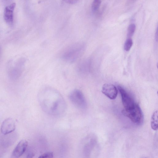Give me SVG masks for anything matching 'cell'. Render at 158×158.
<instances>
[{"mask_svg": "<svg viewBox=\"0 0 158 158\" xmlns=\"http://www.w3.org/2000/svg\"><path fill=\"white\" fill-rule=\"evenodd\" d=\"M133 44V41L131 38H128L126 40L124 44V49L126 51H129Z\"/></svg>", "mask_w": 158, "mask_h": 158, "instance_id": "13", "label": "cell"}, {"mask_svg": "<svg viewBox=\"0 0 158 158\" xmlns=\"http://www.w3.org/2000/svg\"><path fill=\"white\" fill-rule=\"evenodd\" d=\"M15 128L14 120L9 118L5 119L3 122L1 127V131L3 134L6 135L13 131Z\"/></svg>", "mask_w": 158, "mask_h": 158, "instance_id": "5", "label": "cell"}, {"mask_svg": "<svg viewBox=\"0 0 158 158\" xmlns=\"http://www.w3.org/2000/svg\"><path fill=\"white\" fill-rule=\"evenodd\" d=\"M85 48V44L81 42L73 43L68 46L62 51L61 57L65 61L73 63L82 56Z\"/></svg>", "mask_w": 158, "mask_h": 158, "instance_id": "1", "label": "cell"}, {"mask_svg": "<svg viewBox=\"0 0 158 158\" xmlns=\"http://www.w3.org/2000/svg\"><path fill=\"white\" fill-rule=\"evenodd\" d=\"M69 99L72 103L79 109H84L87 105L86 101L82 92L78 89L72 90L69 94Z\"/></svg>", "mask_w": 158, "mask_h": 158, "instance_id": "3", "label": "cell"}, {"mask_svg": "<svg viewBox=\"0 0 158 158\" xmlns=\"http://www.w3.org/2000/svg\"><path fill=\"white\" fill-rule=\"evenodd\" d=\"M66 3L71 4H73L76 3L77 2L78 0H63Z\"/></svg>", "mask_w": 158, "mask_h": 158, "instance_id": "15", "label": "cell"}, {"mask_svg": "<svg viewBox=\"0 0 158 158\" xmlns=\"http://www.w3.org/2000/svg\"><path fill=\"white\" fill-rule=\"evenodd\" d=\"M27 145L28 143L26 140L23 139L20 141L12 152V157L18 158L21 156L26 151Z\"/></svg>", "mask_w": 158, "mask_h": 158, "instance_id": "8", "label": "cell"}, {"mask_svg": "<svg viewBox=\"0 0 158 158\" xmlns=\"http://www.w3.org/2000/svg\"><path fill=\"white\" fill-rule=\"evenodd\" d=\"M89 62L86 60H81L77 64L76 70L78 74L81 76L85 74L88 71Z\"/></svg>", "mask_w": 158, "mask_h": 158, "instance_id": "9", "label": "cell"}, {"mask_svg": "<svg viewBox=\"0 0 158 158\" xmlns=\"http://www.w3.org/2000/svg\"><path fill=\"white\" fill-rule=\"evenodd\" d=\"M16 4L14 2L6 6L4 10V17L5 22L9 25L13 24L14 22V11Z\"/></svg>", "mask_w": 158, "mask_h": 158, "instance_id": "7", "label": "cell"}, {"mask_svg": "<svg viewBox=\"0 0 158 158\" xmlns=\"http://www.w3.org/2000/svg\"><path fill=\"white\" fill-rule=\"evenodd\" d=\"M151 127L154 131L158 129V111H155L152 114L151 119Z\"/></svg>", "mask_w": 158, "mask_h": 158, "instance_id": "10", "label": "cell"}, {"mask_svg": "<svg viewBox=\"0 0 158 158\" xmlns=\"http://www.w3.org/2000/svg\"><path fill=\"white\" fill-rule=\"evenodd\" d=\"M101 0H94L92 5V9L93 12L97 11L100 6Z\"/></svg>", "mask_w": 158, "mask_h": 158, "instance_id": "12", "label": "cell"}, {"mask_svg": "<svg viewBox=\"0 0 158 158\" xmlns=\"http://www.w3.org/2000/svg\"><path fill=\"white\" fill-rule=\"evenodd\" d=\"M53 157V153L52 152H45L41 155H40L39 157L40 158H52Z\"/></svg>", "mask_w": 158, "mask_h": 158, "instance_id": "14", "label": "cell"}, {"mask_svg": "<svg viewBox=\"0 0 158 158\" xmlns=\"http://www.w3.org/2000/svg\"><path fill=\"white\" fill-rule=\"evenodd\" d=\"M135 25L134 24H131L129 25L127 30V36L131 38L133 35L135 30Z\"/></svg>", "mask_w": 158, "mask_h": 158, "instance_id": "11", "label": "cell"}, {"mask_svg": "<svg viewBox=\"0 0 158 158\" xmlns=\"http://www.w3.org/2000/svg\"><path fill=\"white\" fill-rule=\"evenodd\" d=\"M118 88L120 93L123 109L128 110L134 108L137 104L130 95L123 88L118 86Z\"/></svg>", "mask_w": 158, "mask_h": 158, "instance_id": "4", "label": "cell"}, {"mask_svg": "<svg viewBox=\"0 0 158 158\" xmlns=\"http://www.w3.org/2000/svg\"><path fill=\"white\" fill-rule=\"evenodd\" d=\"M122 113L124 116L129 118L135 123L139 124L143 121L142 112L140 106L137 104L134 108L129 110L123 109Z\"/></svg>", "mask_w": 158, "mask_h": 158, "instance_id": "2", "label": "cell"}, {"mask_svg": "<svg viewBox=\"0 0 158 158\" xmlns=\"http://www.w3.org/2000/svg\"><path fill=\"white\" fill-rule=\"evenodd\" d=\"M102 92L111 99H114L117 97L118 90L114 85L109 83L104 84L102 88Z\"/></svg>", "mask_w": 158, "mask_h": 158, "instance_id": "6", "label": "cell"}]
</instances>
